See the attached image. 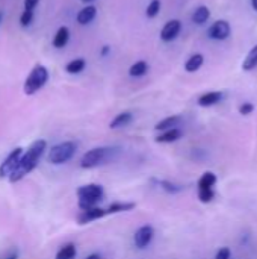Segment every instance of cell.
<instances>
[{
	"label": "cell",
	"instance_id": "obj_9",
	"mask_svg": "<svg viewBox=\"0 0 257 259\" xmlns=\"http://www.w3.org/2000/svg\"><path fill=\"white\" fill-rule=\"evenodd\" d=\"M182 29V23L179 20H169L160 31V40L165 43H169L177 38V35L180 34Z\"/></svg>",
	"mask_w": 257,
	"mask_h": 259
},
{
	"label": "cell",
	"instance_id": "obj_4",
	"mask_svg": "<svg viewBox=\"0 0 257 259\" xmlns=\"http://www.w3.org/2000/svg\"><path fill=\"white\" fill-rule=\"evenodd\" d=\"M76 150H77L76 142L65 141V142H61V144H56V146H53L49 150L47 159H49V162H51L54 165H61V164L68 162L76 155Z\"/></svg>",
	"mask_w": 257,
	"mask_h": 259
},
{
	"label": "cell",
	"instance_id": "obj_5",
	"mask_svg": "<svg viewBox=\"0 0 257 259\" xmlns=\"http://www.w3.org/2000/svg\"><path fill=\"white\" fill-rule=\"evenodd\" d=\"M49 80V71L44 65H35L24 82V94L32 96L40 91Z\"/></svg>",
	"mask_w": 257,
	"mask_h": 259
},
{
	"label": "cell",
	"instance_id": "obj_30",
	"mask_svg": "<svg viewBox=\"0 0 257 259\" xmlns=\"http://www.w3.org/2000/svg\"><path fill=\"white\" fill-rule=\"evenodd\" d=\"M253 111H254V105L250 103V102H245V103H242V105L239 106V114H242V115H248V114H251Z\"/></svg>",
	"mask_w": 257,
	"mask_h": 259
},
{
	"label": "cell",
	"instance_id": "obj_32",
	"mask_svg": "<svg viewBox=\"0 0 257 259\" xmlns=\"http://www.w3.org/2000/svg\"><path fill=\"white\" fill-rule=\"evenodd\" d=\"M109 50H110L109 46H103V49L100 50V55H102V56H106V55L109 53Z\"/></svg>",
	"mask_w": 257,
	"mask_h": 259
},
{
	"label": "cell",
	"instance_id": "obj_26",
	"mask_svg": "<svg viewBox=\"0 0 257 259\" xmlns=\"http://www.w3.org/2000/svg\"><path fill=\"white\" fill-rule=\"evenodd\" d=\"M215 198V191L213 188H203V190H198V200L202 203H210V201Z\"/></svg>",
	"mask_w": 257,
	"mask_h": 259
},
{
	"label": "cell",
	"instance_id": "obj_11",
	"mask_svg": "<svg viewBox=\"0 0 257 259\" xmlns=\"http://www.w3.org/2000/svg\"><path fill=\"white\" fill-rule=\"evenodd\" d=\"M222 97H224V94L221 91H209V93H205V94L200 96L197 103L203 108H209V106L219 103L222 100Z\"/></svg>",
	"mask_w": 257,
	"mask_h": 259
},
{
	"label": "cell",
	"instance_id": "obj_24",
	"mask_svg": "<svg viewBox=\"0 0 257 259\" xmlns=\"http://www.w3.org/2000/svg\"><path fill=\"white\" fill-rule=\"evenodd\" d=\"M76 246L74 244H65L61 247V250L56 253V259H74L76 258Z\"/></svg>",
	"mask_w": 257,
	"mask_h": 259
},
{
	"label": "cell",
	"instance_id": "obj_23",
	"mask_svg": "<svg viewBox=\"0 0 257 259\" xmlns=\"http://www.w3.org/2000/svg\"><path fill=\"white\" fill-rule=\"evenodd\" d=\"M149 71V64L146 61H136L135 64H132V67L129 68V74L132 77H141L144 76Z\"/></svg>",
	"mask_w": 257,
	"mask_h": 259
},
{
	"label": "cell",
	"instance_id": "obj_3",
	"mask_svg": "<svg viewBox=\"0 0 257 259\" xmlns=\"http://www.w3.org/2000/svg\"><path fill=\"white\" fill-rule=\"evenodd\" d=\"M118 149L113 147H96L85 153L80 159V167L82 168H94L102 164H106L107 161L112 159L113 153H117Z\"/></svg>",
	"mask_w": 257,
	"mask_h": 259
},
{
	"label": "cell",
	"instance_id": "obj_10",
	"mask_svg": "<svg viewBox=\"0 0 257 259\" xmlns=\"http://www.w3.org/2000/svg\"><path fill=\"white\" fill-rule=\"evenodd\" d=\"M104 215H107V209H102V208H91V209H87V211H82L80 215L77 217V223L79 224H87V223H91V221H96L99 218H103Z\"/></svg>",
	"mask_w": 257,
	"mask_h": 259
},
{
	"label": "cell",
	"instance_id": "obj_1",
	"mask_svg": "<svg viewBox=\"0 0 257 259\" xmlns=\"http://www.w3.org/2000/svg\"><path fill=\"white\" fill-rule=\"evenodd\" d=\"M46 147H47V142L44 139L34 141L29 146V149L23 153V156H21L20 162L17 164L15 170L9 175V178H8L9 182L15 184V182L21 181L23 178H26L32 170H35L38 162H40V159H41V156L46 152Z\"/></svg>",
	"mask_w": 257,
	"mask_h": 259
},
{
	"label": "cell",
	"instance_id": "obj_20",
	"mask_svg": "<svg viewBox=\"0 0 257 259\" xmlns=\"http://www.w3.org/2000/svg\"><path fill=\"white\" fill-rule=\"evenodd\" d=\"M209 17H210V11L207 6H198L192 14V21L195 24H205L209 20Z\"/></svg>",
	"mask_w": 257,
	"mask_h": 259
},
{
	"label": "cell",
	"instance_id": "obj_16",
	"mask_svg": "<svg viewBox=\"0 0 257 259\" xmlns=\"http://www.w3.org/2000/svg\"><path fill=\"white\" fill-rule=\"evenodd\" d=\"M96 15H97V9L94 6H87V8H83V9L79 11L76 18H77L79 24H88L96 18Z\"/></svg>",
	"mask_w": 257,
	"mask_h": 259
},
{
	"label": "cell",
	"instance_id": "obj_36",
	"mask_svg": "<svg viewBox=\"0 0 257 259\" xmlns=\"http://www.w3.org/2000/svg\"><path fill=\"white\" fill-rule=\"evenodd\" d=\"M83 3H90V2H94V0H82Z\"/></svg>",
	"mask_w": 257,
	"mask_h": 259
},
{
	"label": "cell",
	"instance_id": "obj_14",
	"mask_svg": "<svg viewBox=\"0 0 257 259\" xmlns=\"http://www.w3.org/2000/svg\"><path fill=\"white\" fill-rule=\"evenodd\" d=\"M203 61H205V58L202 53H195L192 56H189V60L185 63V70L188 73H195L200 70V67L203 65Z\"/></svg>",
	"mask_w": 257,
	"mask_h": 259
},
{
	"label": "cell",
	"instance_id": "obj_12",
	"mask_svg": "<svg viewBox=\"0 0 257 259\" xmlns=\"http://www.w3.org/2000/svg\"><path fill=\"white\" fill-rule=\"evenodd\" d=\"M182 136H183V132H182L179 128H174V129L165 130V132H162L160 135H157V136H156V142L168 144V142H174V141L180 139Z\"/></svg>",
	"mask_w": 257,
	"mask_h": 259
},
{
	"label": "cell",
	"instance_id": "obj_27",
	"mask_svg": "<svg viewBox=\"0 0 257 259\" xmlns=\"http://www.w3.org/2000/svg\"><path fill=\"white\" fill-rule=\"evenodd\" d=\"M159 185L165 190V191H168V193H179V191H182L183 190V187L182 185H176V184H173V182H169V181H160L159 182Z\"/></svg>",
	"mask_w": 257,
	"mask_h": 259
},
{
	"label": "cell",
	"instance_id": "obj_21",
	"mask_svg": "<svg viewBox=\"0 0 257 259\" xmlns=\"http://www.w3.org/2000/svg\"><path fill=\"white\" fill-rule=\"evenodd\" d=\"M216 175L212 171H206L202 175V178L198 179V190H203V188H212L216 184Z\"/></svg>",
	"mask_w": 257,
	"mask_h": 259
},
{
	"label": "cell",
	"instance_id": "obj_17",
	"mask_svg": "<svg viewBox=\"0 0 257 259\" xmlns=\"http://www.w3.org/2000/svg\"><path fill=\"white\" fill-rule=\"evenodd\" d=\"M136 208V203L133 201H115V203L109 205L107 214H118V212H129Z\"/></svg>",
	"mask_w": 257,
	"mask_h": 259
},
{
	"label": "cell",
	"instance_id": "obj_33",
	"mask_svg": "<svg viewBox=\"0 0 257 259\" xmlns=\"http://www.w3.org/2000/svg\"><path fill=\"white\" fill-rule=\"evenodd\" d=\"M87 259H100V255L99 253H91L90 256H87Z\"/></svg>",
	"mask_w": 257,
	"mask_h": 259
},
{
	"label": "cell",
	"instance_id": "obj_25",
	"mask_svg": "<svg viewBox=\"0 0 257 259\" xmlns=\"http://www.w3.org/2000/svg\"><path fill=\"white\" fill-rule=\"evenodd\" d=\"M160 8H162L160 0H152V2L149 3V6H147V9H146V15H147L149 18H154V17L159 15Z\"/></svg>",
	"mask_w": 257,
	"mask_h": 259
},
{
	"label": "cell",
	"instance_id": "obj_28",
	"mask_svg": "<svg viewBox=\"0 0 257 259\" xmlns=\"http://www.w3.org/2000/svg\"><path fill=\"white\" fill-rule=\"evenodd\" d=\"M32 20H34V11H27V9H24V12L20 15V23H21V26H29L31 23H32Z\"/></svg>",
	"mask_w": 257,
	"mask_h": 259
},
{
	"label": "cell",
	"instance_id": "obj_35",
	"mask_svg": "<svg viewBox=\"0 0 257 259\" xmlns=\"http://www.w3.org/2000/svg\"><path fill=\"white\" fill-rule=\"evenodd\" d=\"M251 6H253V9L257 12V0H251Z\"/></svg>",
	"mask_w": 257,
	"mask_h": 259
},
{
	"label": "cell",
	"instance_id": "obj_18",
	"mask_svg": "<svg viewBox=\"0 0 257 259\" xmlns=\"http://www.w3.org/2000/svg\"><path fill=\"white\" fill-rule=\"evenodd\" d=\"M180 122V115H171V117H166L163 120H160L154 129L159 130V132H165V130H169V129H174Z\"/></svg>",
	"mask_w": 257,
	"mask_h": 259
},
{
	"label": "cell",
	"instance_id": "obj_2",
	"mask_svg": "<svg viewBox=\"0 0 257 259\" xmlns=\"http://www.w3.org/2000/svg\"><path fill=\"white\" fill-rule=\"evenodd\" d=\"M77 198H79V208L82 211H87L94 208L100 200H103L104 191L103 187L99 184H88L82 185L76 190Z\"/></svg>",
	"mask_w": 257,
	"mask_h": 259
},
{
	"label": "cell",
	"instance_id": "obj_6",
	"mask_svg": "<svg viewBox=\"0 0 257 259\" xmlns=\"http://www.w3.org/2000/svg\"><path fill=\"white\" fill-rule=\"evenodd\" d=\"M23 149L21 147H15L5 159L0 164V178H9L11 173L15 170L17 164L20 162L21 156H23Z\"/></svg>",
	"mask_w": 257,
	"mask_h": 259
},
{
	"label": "cell",
	"instance_id": "obj_29",
	"mask_svg": "<svg viewBox=\"0 0 257 259\" xmlns=\"http://www.w3.org/2000/svg\"><path fill=\"white\" fill-rule=\"evenodd\" d=\"M230 255H232L230 249H228V247H221V249L216 252L215 259H230Z\"/></svg>",
	"mask_w": 257,
	"mask_h": 259
},
{
	"label": "cell",
	"instance_id": "obj_37",
	"mask_svg": "<svg viewBox=\"0 0 257 259\" xmlns=\"http://www.w3.org/2000/svg\"><path fill=\"white\" fill-rule=\"evenodd\" d=\"M2 17H3V14H2V12H0V21H2Z\"/></svg>",
	"mask_w": 257,
	"mask_h": 259
},
{
	"label": "cell",
	"instance_id": "obj_34",
	"mask_svg": "<svg viewBox=\"0 0 257 259\" xmlns=\"http://www.w3.org/2000/svg\"><path fill=\"white\" fill-rule=\"evenodd\" d=\"M5 259H18V253L17 252H14L12 255H9L8 258H5Z\"/></svg>",
	"mask_w": 257,
	"mask_h": 259
},
{
	"label": "cell",
	"instance_id": "obj_15",
	"mask_svg": "<svg viewBox=\"0 0 257 259\" xmlns=\"http://www.w3.org/2000/svg\"><path fill=\"white\" fill-rule=\"evenodd\" d=\"M132 120H133V114L129 111H124V112H120L117 117L110 122L109 126H110V129H118V128L127 126Z\"/></svg>",
	"mask_w": 257,
	"mask_h": 259
},
{
	"label": "cell",
	"instance_id": "obj_8",
	"mask_svg": "<svg viewBox=\"0 0 257 259\" xmlns=\"http://www.w3.org/2000/svg\"><path fill=\"white\" fill-rule=\"evenodd\" d=\"M153 235H154V230H153L152 226H149V224L141 226V227L136 230V232H135V237H133L135 246H136L138 249H146V247L150 244Z\"/></svg>",
	"mask_w": 257,
	"mask_h": 259
},
{
	"label": "cell",
	"instance_id": "obj_19",
	"mask_svg": "<svg viewBox=\"0 0 257 259\" xmlns=\"http://www.w3.org/2000/svg\"><path fill=\"white\" fill-rule=\"evenodd\" d=\"M257 67V44L248 52V55L245 56V60L242 63V70L244 71H251Z\"/></svg>",
	"mask_w": 257,
	"mask_h": 259
},
{
	"label": "cell",
	"instance_id": "obj_7",
	"mask_svg": "<svg viewBox=\"0 0 257 259\" xmlns=\"http://www.w3.org/2000/svg\"><path fill=\"white\" fill-rule=\"evenodd\" d=\"M230 32H232V27L225 20H218L207 29V35L216 41L227 40L228 37H230Z\"/></svg>",
	"mask_w": 257,
	"mask_h": 259
},
{
	"label": "cell",
	"instance_id": "obj_22",
	"mask_svg": "<svg viewBox=\"0 0 257 259\" xmlns=\"http://www.w3.org/2000/svg\"><path fill=\"white\" fill-rule=\"evenodd\" d=\"M85 67H87V63H85L83 58H76V60H73L67 64L65 70L70 74H79L85 70Z\"/></svg>",
	"mask_w": 257,
	"mask_h": 259
},
{
	"label": "cell",
	"instance_id": "obj_31",
	"mask_svg": "<svg viewBox=\"0 0 257 259\" xmlns=\"http://www.w3.org/2000/svg\"><path fill=\"white\" fill-rule=\"evenodd\" d=\"M38 2H40V0H24V9H27V11H34L35 6L38 5Z\"/></svg>",
	"mask_w": 257,
	"mask_h": 259
},
{
	"label": "cell",
	"instance_id": "obj_13",
	"mask_svg": "<svg viewBox=\"0 0 257 259\" xmlns=\"http://www.w3.org/2000/svg\"><path fill=\"white\" fill-rule=\"evenodd\" d=\"M68 40H70V31H68L67 26H62L58 29V32H56V35L53 38V46L56 49H62L67 46Z\"/></svg>",
	"mask_w": 257,
	"mask_h": 259
}]
</instances>
